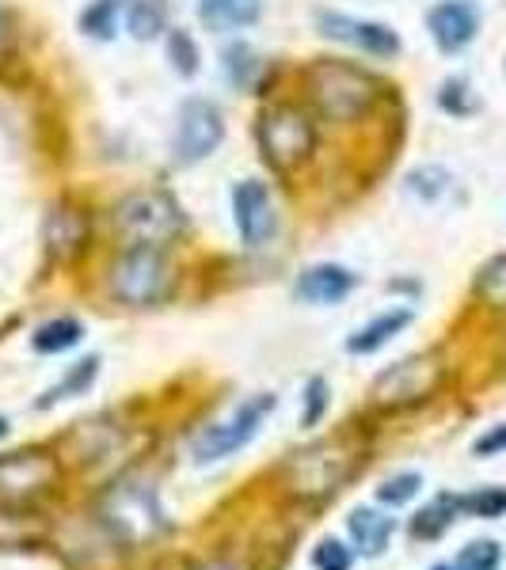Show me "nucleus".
<instances>
[{
  "label": "nucleus",
  "mask_w": 506,
  "mask_h": 570,
  "mask_svg": "<svg viewBox=\"0 0 506 570\" xmlns=\"http://www.w3.org/2000/svg\"><path fill=\"white\" fill-rule=\"evenodd\" d=\"M274 395H252L247 403L233 411L225 422H214V426H206L202 434L191 441V456H195L198 464H210V461H225V456H233L236 449H244L247 441L260 434L263 419L274 411Z\"/></svg>",
  "instance_id": "nucleus-4"
},
{
  "label": "nucleus",
  "mask_w": 506,
  "mask_h": 570,
  "mask_svg": "<svg viewBox=\"0 0 506 570\" xmlns=\"http://www.w3.org/2000/svg\"><path fill=\"white\" fill-rule=\"evenodd\" d=\"M441 381V365L435 354H419L408 362L392 365L389 373L377 376L373 384V400L381 407H403V403H419L438 389Z\"/></svg>",
  "instance_id": "nucleus-6"
},
{
  "label": "nucleus",
  "mask_w": 506,
  "mask_h": 570,
  "mask_svg": "<svg viewBox=\"0 0 506 570\" xmlns=\"http://www.w3.org/2000/svg\"><path fill=\"white\" fill-rule=\"evenodd\" d=\"M480 289H484L492 301H506V255H503L499 263H492V266L484 271Z\"/></svg>",
  "instance_id": "nucleus-29"
},
{
  "label": "nucleus",
  "mask_w": 506,
  "mask_h": 570,
  "mask_svg": "<svg viewBox=\"0 0 506 570\" xmlns=\"http://www.w3.org/2000/svg\"><path fill=\"white\" fill-rule=\"evenodd\" d=\"M305 415H301V422H305V426H317L320 419H324V407H328V384L320 381H309V389H305Z\"/></svg>",
  "instance_id": "nucleus-28"
},
{
  "label": "nucleus",
  "mask_w": 506,
  "mask_h": 570,
  "mask_svg": "<svg viewBox=\"0 0 506 570\" xmlns=\"http://www.w3.org/2000/svg\"><path fill=\"white\" fill-rule=\"evenodd\" d=\"M392 529H397L392 518H385V513H377V510L351 513V537H354V544L362 548V556H381L392 537Z\"/></svg>",
  "instance_id": "nucleus-16"
},
{
  "label": "nucleus",
  "mask_w": 506,
  "mask_h": 570,
  "mask_svg": "<svg viewBox=\"0 0 506 570\" xmlns=\"http://www.w3.org/2000/svg\"><path fill=\"white\" fill-rule=\"evenodd\" d=\"M164 20H168L164 0H126V27H130L134 39H153V35H160Z\"/></svg>",
  "instance_id": "nucleus-18"
},
{
  "label": "nucleus",
  "mask_w": 506,
  "mask_h": 570,
  "mask_svg": "<svg viewBox=\"0 0 506 570\" xmlns=\"http://www.w3.org/2000/svg\"><path fill=\"white\" fill-rule=\"evenodd\" d=\"M435 570H461V567H457V563H438Z\"/></svg>",
  "instance_id": "nucleus-32"
},
{
  "label": "nucleus",
  "mask_w": 506,
  "mask_h": 570,
  "mask_svg": "<svg viewBox=\"0 0 506 570\" xmlns=\"http://www.w3.org/2000/svg\"><path fill=\"white\" fill-rule=\"evenodd\" d=\"M411 324V312L408 308H397V312H385V316H377L373 324H366L358 335L347 338V351L351 354H373L381 351L385 343H389L392 335H400L403 327Z\"/></svg>",
  "instance_id": "nucleus-13"
},
{
  "label": "nucleus",
  "mask_w": 506,
  "mask_h": 570,
  "mask_svg": "<svg viewBox=\"0 0 506 570\" xmlns=\"http://www.w3.org/2000/svg\"><path fill=\"white\" fill-rule=\"evenodd\" d=\"M115 12H118V0H96L80 23H85V31H91L96 39H110V31H115Z\"/></svg>",
  "instance_id": "nucleus-24"
},
{
  "label": "nucleus",
  "mask_w": 506,
  "mask_h": 570,
  "mask_svg": "<svg viewBox=\"0 0 506 570\" xmlns=\"http://www.w3.org/2000/svg\"><path fill=\"white\" fill-rule=\"evenodd\" d=\"M168 50H172V61H176V69L183 77H191V72L198 69V50H195V42H191V35L176 31L168 39Z\"/></svg>",
  "instance_id": "nucleus-26"
},
{
  "label": "nucleus",
  "mask_w": 506,
  "mask_h": 570,
  "mask_svg": "<svg viewBox=\"0 0 506 570\" xmlns=\"http://www.w3.org/2000/svg\"><path fill=\"white\" fill-rule=\"evenodd\" d=\"M461 570H499L503 563V548L495 544V540H473L461 556L454 559Z\"/></svg>",
  "instance_id": "nucleus-22"
},
{
  "label": "nucleus",
  "mask_w": 506,
  "mask_h": 570,
  "mask_svg": "<svg viewBox=\"0 0 506 570\" xmlns=\"http://www.w3.org/2000/svg\"><path fill=\"white\" fill-rule=\"evenodd\" d=\"M53 461L46 453H12L0 461V487H27V491H39L53 480Z\"/></svg>",
  "instance_id": "nucleus-12"
},
{
  "label": "nucleus",
  "mask_w": 506,
  "mask_h": 570,
  "mask_svg": "<svg viewBox=\"0 0 506 570\" xmlns=\"http://www.w3.org/2000/svg\"><path fill=\"white\" fill-rule=\"evenodd\" d=\"M320 27H324L328 39L354 46V50L370 53V58H392V53L400 50L397 31L385 23H373V20H354V16L324 12L320 16Z\"/></svg>",
  "instance_id": "nucleus-8"
},
{
  "label": "nucleus",
  "mask_w": 506,
  "mask_h": 570,
  "mask_svg": "<svg viewBox=\"0 0 506 570\" xmlns=\"http://www.w3.org/2000/svg\"><path fill=\"white\" fill-rule=\"evenodd\" d=\"M115 228L130 240V247H164L176 240L183 217L179 206L160 190H137L115 206Z\"/></svg>",
  "instance_id": "nucleus-3"
},
{
  "label": "nucleus",
  "mask_w": 506,
  "mask_h": 570,
  "mask_svg": "<svg viewBox=\"0 0 506 570\" xmlns=\"http://www.w3.org/2000/svg\"><path fill=\"white\" fill-rule=\"evenodd\" d=\"M46 236H50V247L61 255V259H69V255H77L80 247L88 240V225L85 217L77 214V209L61 206L50 214V225H46Z\"/></svg>",
  "instance_id": "nucleus-14"
},
{
  "label": "nucleus",
  "mask_w": 506,
  "mask_h": 570,
  "mask_svg": "<svg viewBox=\"0 0 506 570\" xmlns=\"http://www.w3.org/2000/svg\"><path fill=\"white\" fill-rule=\"evenodd\" d=\"M309 91L320 115L335 118V122H351L373 107L377 80L370 72L347 66V61H317L309 72Z\"/></svg>",
  "instance_id": "nucleus-1"
},
{
  "label": "nucleus",
  "mask_w": 506,
  "mask_h": 570,
  "mask_svg": "<svg viewBox=\"0 0 506 570\" xmlns=\"http://www.w3.org/2000/svg\"><path fill=\"white\" fill-rule=\"evenodd\" d=\"M96 370H99V357H88V362H77V365H72V373L66 376V381L58 384V389H50V392H46L42 407H50L53 400H66V395H77V392H85L88 384L96 381Z\"/></svg>",
  "instance_id": "nucleus-21"
},
{
  "label": "nucleus",
  "mask_w": 506,
  "mask_h": 570,
  "mask_svg": "<svg viewBox=\"0 0 506 570\" xmlns=\"http://www.w3.org/2000/svg\"><path fill=\"white\" fill-rule=\"evenodd\" d=\"M225 137V122H221V110L206 99H187L179 110V126H176V160L179 164H198L221 145Z\"/></svg>",
  "instance_id": "nucleus-7"
},
{
  "label": "nucleus",
  "mask_w": 506,
  "mask_h": 570,
  "mask_svg": "<svg viewBox=\"0 0 506 570\" xmlns=\"http://www.w3.org/2000/svg\"><path fill=\"white\" fill-rule=\"evenodd\" d=\"M476 456H495V453H506V426H495L492 434H484L480 441L473 445Z\"/></svg>",
  "instance_id": "nucleus-30"
},
{
  "label": "nucleus",
  "mask_w": 506,
  "mask_h": 570,
  "mask_svg": "<svg viewBox=\"0 0 506 570\" xmlns=\"http://www.w3.org/2000/svg\"><path fill=\"white\" fill-rule=\"evenodd\" d=\"M110 289L126 305H156L168 297L172 289V271L164 263L160 247H130L123 259L110 271Z\"/></svg>",
  "instance_id": "nucleus-5"
},
{
  "label": "nucleus",
  "mask_w": 506,
  "mask_h": 570,
  "mask_svg": "<svg viewBox=\"0 0 506 570\" xmlns=\"http://www.w3.org/2000/svg\"><path fill=\"white\" fill-rule=\"evenodd\" d=\"M8 46H12V31H8V20L0 12V58H8Z\"/></svg>",
  "instance_id": "nucleus-31"
},
{
  "label": "nucleus",
  "mask_w": 506,
  "mask_h": 570,
  "mask_svg": "<svg viewBox=\"0 0 506 570\" xmlns=\"http://www.w3.org/2000/svg\"><path fill=\"white\" fill-rule=\"evenodd\" d=\"M233 214L236 228H241V240L247 247H263L274 236V206L263 183L247 179L233 190Z\"/></svg>",
  "instance_id": "nucleus-9"
},
{
  "label": "nucleus",
  "mask_w": 506,
  "mask_h": 570,
  "mask_svg": "<svg viewBox=\"0 0 506 570\" xmlns=\"http://www.w3.org/2000/svg\"><path fill=\"white\" fill-rule=\"evenodd\" d=\"M457 502H461V513H473V518H503L506 487H484V491L473 494H457Z\"/></svg>",
  "instance_id": "nucleus-20"
},
{
  "label": "nucleus",
  "mask_w": 506,
  "mask_h": 570,
  "mask_svg": "<svg viewBox=\"0 0 506 570\" xmlns=\"http://www.w3.org/2000/svg\"><path fill=\"white\" fill-rule=\"evenodd\" d=\"M80 335H85V327H80L77 320H50V324H42L35 331V351L61 354V351H69V346H77Z\"/></svg>",
  "instance_id": "nucleus-19"
},
{
  "label": "nucleus",
  "mask_w": 506,
  "mask_h": 570,
  "mask_svg": "<svg viewBox=\"0 0 506 570\" xmlns=\"http://www.w3.org/2000/svg\"><path fill=\"white\" fill-rule=\"evenodd\" d=\"M4 434H8V422H4V419H0V438H4Z\"/></svg>",
  "instance_id": "nucleus-33"
},
{
  "label": "nucleus",
  "mask_w": 506,
  "mask_h": 570,
  "mask_svg": "<svg viewBox=\"0 0 506 570\" xmlns=\"http://www.w3.org/2000/svg\"><path fill=\"white\" fill-rule=\"evenodd\" d=\"M419 487H422V480H419L416 472H403V475H392V480H385L381 491H377V499H381L385 505H403V502L416 499Z\"/></svg>",
  "instance_id": "nucleus-23"
},
{
  "label": "nucleus",
  "mask_w": 506,
  "mask_h": 570,
  "mask_svg": "<svg viewBox=\"0 0 506 570\" xmlns=\"http://www.w3.org/2000/svg\"><path fill=\"white\" fill-rule=\"evenodd\" d=\"M457 513H461V502H457V494H438L435 502L422 505V510L416 513V521H411V532H416L419 540H435L449 525H454Z\"/></svg>",
  "instance_id": "nucleus-17"
},
{
  "label": "nucleus",
  "mask_w": 506,
  "mask_h": 570,
  "mask_svg": "<svg viewBox=\"0 0 506 570\" xmlns=\"http://www.w3.org/2000/svg\"><path fill=\"white\" fill-rule=\"evenodd\" d=\"M260 153L274 171H293L309 160L317 149V122L309 118V110L279 104L260 118Z\"/></svg>",
  "instance_id": "nucleus-2"
},
{
  "label": "nucleus",
  "mask_w": 506,
  "mask_h": 570,
  "mask_svg": "<svg viewBox=\"0 0 506 570\" xmlns=\"http://www.w3.org/2000/svg\"><path fill=\"white\" fill-rule=\"evenodd\" d=\"M312 567L317 570H351V551L339 544V540H320L317 551H312Z\"/></svg>",
  "instance_id": "nucleus-25"
},
{
  "label": "nucleus",
  "mask_w": 506,
  "mask_h": 570,
  "mask_svg": "<svg viewBox=\"0 0 506 570\" xmlns=\"http://www.w3.org/2000/svg\"><path fill=\"white\" fill-rule=\"evenodd\" d=\"M225 58H228V77H233L236 85H252V69H260V61H252L255 53L247 50V46H233Z\"/></svg>",
  "instance_id": "nucleus-27"
},
{
  "label": "nucleus",
  "mask_w": 506,
  "mask_h": 570,
  "mask_svg": "<svg viewBox=\"0 0 506 570\" xmlns=\"http://www.w3.org/2000/svg\"><path fill=\"white\" fill-rule=\"evenodd\" d=\"M430 35L446 53L465 50L468 42L480 31V12L473 0H441L438 8H430Z\"/></svg>",
  "instance_id": "nucleus-10"
},
{
  "label": "nucleus",
  "mask_w": 506,
  "mask_h": 570,
  "mask_svg": "<svg viewBox=\"0 0 506 570\" xmlns=\"http://www.w3.org/2000/svg\"><path fill=\"white\" fill-rule=\"evenodd\" d=\"M351 289H354V274L335 263L309 266L298 282V297L309 301V305H335V301H343Z\"/></svg>",
  "instance_id": "nucleus-11"
},
{
  "label": "nucleus",
  "mask_w": 506,
  "mask_h": 570,
  "mask_svg": "<svg viewBox=\"0 0 506 570\" xmlns=\"http://www.w3.org/2000/svg\"><path fill=\"white\" fill-rule=\"evenodd\" d=\"M260 0H202V23L214 31H236V27L255 23Z\"/></svg>",
  "instance_id": "nucleus-15"
}]
</instances>
